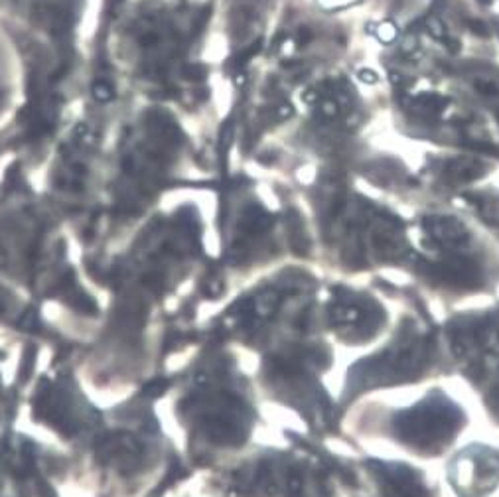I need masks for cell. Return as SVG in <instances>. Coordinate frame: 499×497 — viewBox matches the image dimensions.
<instances>
[{
    "label": "cell",
    "mask_w": 499,
    "mask_h": 497,
    "mask_svg": "<svg viewBox=\"0 0 499 497\" xmlns=\"http://www.w3.org/2000/svg\"><path fill=\"white\" fill-rule=\"evenodd\" d=\"M448 50L456 54V52L460 50V42H458V40H448Z\"/></svg>",
    "instance_id": "5bb4252c"
},
{
    "label": "cell",
    "mask_w": 499,
    "mask_h": 497,
    "mask_svg": "<svg viewBox=\"0 0 499 497\" xmlns=\"http://www.w3.org/2000/svg\"><path fill=\"white\" fill-rule=\"evenodd\" d=\"M467 426V414L444 391L432 389L408 406L393 410L385 432L399 448L418 458H440Z\"/></svg>",
    "instance_id": "3957f363"
},
{
    "label": "cell",
    "mask_w": 499,
    "mask_h": 497,
    "mask_svg": "<svg viewBox=\"0 0 499 497\" xmlns=\"http://www.w3.org/2000/svg\"><path fill=\"white\" fill-rule=\"evenodd\" d=\"M489 402H491V404H495V406H497V404H499V395H493V397L489 398ZM497 414H499V410H497Z\"/></svg>",
    "instance_id": "9a60e30c"
},
{
    "label": "cell",
    "mask_w": 499,
    "mask_h": 497,
    "mask_svg": "<svg viewBox=\"0 0 499 497\" xmlns=\"http://www.w3.org/2000/svg\"><path fill=\"white\" fill-rule=\"evenodd\" d=\"M322 326L349 347L375 343L389 328V312L375 294L333 284L322 304Z\"/></svg>",
    "instance_id": "277c9868"
},
{
    "label": "cell",
    "mask_w": 499,
    "mask_h": 497,
    "mask_svg": "<svg viewBox=\"0 0 499 497\" xmlns=\"http://www.w3.org/2000/svg\"><path fill=\"white\" fill-rule=\"evenodd\" d=\"M361 77H363L365 83H375V81H377V75L371 73V71H361Z\"/></svg>",
    "instance_id": "4fadbf2b"
},
{
    "label": "cell",
    "mask_w": 499,
    "mask_h": 497,
    "mask_svg": "<svg viewBox=\"0 0 499 497\" xmlns=\"http://www.w3.org/2000/svg\"><path fill=\"white\" fill-rule=\"evenodd\" d=\"M422 253L410 265L434 290L446 294H479L495 288L499 261L456 217L422 219Z\"/></svg>",
    "instance_id": "6da1fadb"
},
{
    "label": "cell",
    "mask_w": 499,
    "mask_h": 497,
    "mask_svg": "<svg viewBox=\"0 0 499 497\" xmlns=\"http://www.w3.org/2000/svg\"><path fill=\"white\" fill-rule=\"evenodd\" d=\"M377 36H379V40H383V42H391V40H395V36H397V28H395L393 22H383V24L377 28Z\"/></svg>",
    "instance_id": "52a82bcc"
},
{
    "label": "cell",
    "mask_w": 499,
    "mask_h": 497,
    "mask_svg": "<svg viewBox=\"0 0 499 497\" xmlns=\"http://www.w3.org/2000/svg\"><path fill=\"white\" fill-rule=\"evenodd\" d=\"M438 343L430 331L414 318H402L397 331L387 343L351 365L345 377L343 404L369 391L412 385L436 363Z\"/></svg>",
    "instance_id": "7a4b0ae2"
},
{
    "label": "cell",
    "mask_w": 499,
    "mask_h": 497,
    "mask_svg": "<svg viewBox=\"0 0 499 497\" xmlns=\"http://www.w3.org/2000/svg\"><path fill=\"white\" fill-rule=\"evenodd\" d=\"M426 28H428V32L432 34L434 38H438V40H442V38H444V26H442V22H440V20L430 18V20L426 22Z\"/></svg>",
    "instance_id": "9c48e42d"
},
{
    "label": "cell",
    "mask_w": 499,
    "mask_h": 497,
    "mask_svg": "<svg viewBox=\"0 0 499 497\" xmlns=\"http://www.w3.org/2000/svg\"><path fill=\"white\" fill-rule=\"evenodd\" d=\"M294 40H296V44L298 46H306L310 40H312V30H308V28H300L296 36H294Z\"/></svg>",
    "instance_id": "8fae6325"
},
{
    "label": "cell",
    "mask_w": 499,
    "mask_h": 497,
    "mask_svg": "<svg viewBox=\"0 0 499 497\" xmlns=\"http://www.w3.org/2000/svg\"><path fill=\"white\" fill-rule=\"evenodd\" d=\"M450 357L466 367L499 361V306L454 314L442 328Z\"/></svg>",
    "instance_id": "5b68a950"
},
{
    "label": "cell",
    "mask_w": 499,
    "mask_h": 497,
    "mask_svg": "<svg viewBox=\"0 0 499 497\" xmlns=\"http://www.w3.org/2000/svg\"><path fill=\"white\" fill-rule=\"evenodd\" d=\"M166 391V381H154L150 385L144 387V393L150 395V397H156V395H162Z\"/></svg>",
    "instance_id": "ba28073f"
},
{
    "label": "cell",
    "mask_w": 499,
    "mask_h": 497,
    "mask_svg": "<svg viewBox=\"0 0 499 497\" xmlns=\"http://www.w3.org/2000/svg\"><path fill=\"white\" fill-rule=\"evenodd\" d=\"M466 24H467V28L475 34V36H487L485 24H481V22H477V20H467Z\"/></svg>",
    "instance_id": "30bf717a"
},
{
    "label": "cell",
    "mask_w": 499,
    "mask_h": 497,
    "mask_svg": "<svg viewBox=\"0 0 499 497\" xmlns=\"http://www.w3.org/2000/svg\"><path fill=\"white\" fill-rule=\"evenodd\" d=\"M477 89H479L481 93H485V95H497V89H495V85H491V83H477Z\"/></svg>",
    "instance_id": "7c38bea8"
},
{
    "label": "cell",
    "mask_w": 499,
    "mask_h": 497,
    "mask_svg": "<svg viewBox=\"0 0 499 497\" xmlns=\"http://www.w3.org/2000/svg\"><path fill=\"white\" fill-rule=\"evenodd\" d=\"M448 477L458 497H491L499 491V456L473 446L448 464Z\"/></svg>",
    "instance_id": "8992f818"
}]
</instances>
